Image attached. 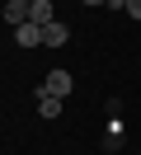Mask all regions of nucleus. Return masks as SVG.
Listing matches in <instances>:
<instances>
[{"label":"nucleus","instance_id":"obj_8","mask_svg":"<svg viewBox=\"0 0 141 155\" xmlns=\"http://www.w3.org/2000/svg\"><path fill=\"white\" fill-rule=\"evenodd\" d=\"M108 5H113V10H127V5H132V0H108Z\"/></svg>","mask_w":141,"mask_h":155},{"label":"nucleus","instance_id":"obj_2","mask_svg":"<svg viewBox=\"0 0 141 155\" xmlns=\"http://www.w3.org/2000/svg\"><path fill=\"white\" fill-rule=\"evenodd\" d=\"M28 24H38V28L56 24V14H52V0H33V5H28Z\"/></svg>","mask_w":141,"mask_h":155},{"label":"nucleus","instance_id":"obj_6","mask_svg":"<svg viewBox=\"0 0 141 155\" xmlns=\"http://www.w3.org/2000/svg\"><path fill=\"white\" fill-rule=\"evenodd\" d=\"M5 24H9V28H24V24H28V5L9 0V5H5Z\"/></svg>","mask_w":141,"mask_h":155},{"label":"nucleus","instance_id":"obj_7","mask_svg":"<svg viewBox=\"0 0 141 155\" xmlns=\"http://www.w3.org/2000/svg\"><path fill=\"white\" fill-rule=\"evenodd\" d=\"M127 14H132V19H141V0H132V5H127Z\"/></svg>","mask_w":141,"mask_h":155},{"label":"nucleus","instance_id":"obj_10","mask_svg":"<svg viewBox=\"0 0 141 155\" xmlns=\"http://www.w3.org/2000/svg\"><path fill=\"white\" fill-rule=\"evenodd\" d=\"M19 5H33V0H19Z\"/></svg>","mask_w":141,"mask_h":155},{"label":"nucleus","instance_id":"obj_5","mask_svg":"<svg viewBox=\"0 0 141 155\" xmlns=\"http://www.w3.org/2000/svg\"><path fill=\"white\" fill-rule=\"evenodd\" d=\"M38 113H42V117H61V99L47 94V89H38Z\"/></svg>","mask_w":141,"mask_h":155},{"label":"nucleus","instance_id":"obj_3","mask_svg":"<svg viewBox=\"0 0 141 155\" xmlns=\"http://www.w3.org/2000/svg\"><path fill=\"white\" fill-rule=\"evenodd\" d=\"M42 42H47V47H66V42H71V28H66L61 19L47 24V28H42Z\"/></svg>","mask_w":141,"mask_h":155},{"label":"nucleus","instance_id":"obj_9","mask_svg":"<svg viewBox=\"0 0 141 155\" xmlns=\"http://www.w3.org/2000/svg\"><path fill=\"white\" fill-rule=\"evenodd\" d=\"M80 5H108V0H80Z\"/></svg>","mask_w":141,"mask_h":155},{"label":"nucleus","instance_id":"obj_11","mask_svg":"<svg viewBox=\"0 0 141 155\" xmlns=\"http://www.w3.org/2000/svg\"><path fill=\"white\" fill-rule=\"evenodd\" d=\"M136 155H141V150H136Z\"/></svg>","mask_w":141,"mask_h":155},{"label":"nucleus","instance_id":"obj_1","mask_svg":"<svg viewBox=\"0 0 141 155\" xmlns=\"http://www.w3.org/2000/svg\"><path fill=\"white\" fill-rule=\"evenodd\" d=\"M71 85H75V80H71V71H47V80H42V89H47V94H56V99H66V94H71Z\"/></svg>","mask_w":141,"mask_h":155},{"label":"nucleus","instance_id":"obj_4","mask_svg":"<svg viewBox=\"0 0 141 155\" xmlns=\"http://www.w3.org/2000/svg\"><path fill=\"white\" fill-rule=\"evenodd\" d=\"M14 42L19 47H42V28L38 24H24V28H14Z\"/></svg>","mask_w":141,"mask_h":155}]
</instances>
